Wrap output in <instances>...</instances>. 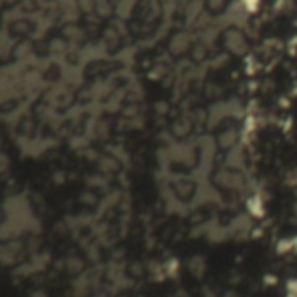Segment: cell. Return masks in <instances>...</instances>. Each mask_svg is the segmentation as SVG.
<instances>
[{"mask_svg": "<svg viewBox=\"0 0 297 297\" xmlns=\"http://www.w3.org/2000/svg\"><path fill=\"white\" fill-rule=\"evenodd\" d=\"M247 207H248V212L252 215H256V217H261L264 214V207H263V202H261V198L252 197L247 202Z\"/></svg>", "mask_w": 297, "mask_h": 297, "instance_id": "6da1fadb", "label": "cell"}, {"mask_svg": "<svg viewBox=\"0 0 297 297\" xmlns=\"http://www.w3.org/2000/svg\"><path fill=\"white\" fill-rule=\"evenodd\" d=\"M287 290H289V292L297 294V280H296V278H294V280L287 281Z\"/></svg>", "mask_w": 297, "mask_h": 297, "instance_id": "7a4b0ae2", "label": "cell"}, {"mask_svg": "<svg viewBox=\"0 0 297 297\" xmlns=\"http://www.w3.org/2000/svg\"><path fill=\"white\" fill-rule=\"evenodd\" d=\"M287 297H297V294H294V292H289V296Z\"/></svg>", "mask_w": 297, "mask_h": 297, "instance_id": "3957f363", "label": "cell"}]
</instances>
